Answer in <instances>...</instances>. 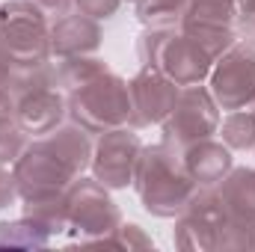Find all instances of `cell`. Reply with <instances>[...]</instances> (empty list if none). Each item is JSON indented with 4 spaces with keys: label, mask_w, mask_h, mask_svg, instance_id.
I'll use <instances>...</instances> for the list:
<instances>
[{
    "label": "cell",
    "mask_w": 255,
    "mask_h": 252,
    "mask_svg": "<svg viewBox=\"0 0 255 252\" xmlns=\"http://www.w3.org/2000/svg\"><path fill=\"white\" fill-rule=\"evenodd\" d=\"M133 190L145 214L157 220H175L178 214H184L196 184L181 163L178 148L160 139L154 145H142L133 172Z\"/></svg>",
    "instance_id": "obj_1"
},
{
    "label": "cell",
    "mask_w": 255,
    "mask_h": 252,
    "mask_svg": "<svg viewBox=\"0 0 255 252\" xmlns=\"http://www.w3.org/2000/svg\"><path fill=\"white\" fill-rule=\"evenodd\" d=\"M178 30H181V33H187L199 48H205L211 60L223 57V54L238 42L235 27H211V24H190V21H184Z\"/></svg>",
    "instance_id": "obj_23"
},
{
    "label": "cell",
    "mask_w": 255,
    "mask_h": 252,
    "mask_svg": "<svg viewBox=\"0 0 255 252\" xmlns=\"http://www.w3.org/2000/svg\"><path fill=\"white\" fill-rule=\"evenodd\" d=\"M104 247H119V250H154V241L145 235V229L142 226H136V223H119V229L107 238V244Z\"/></svg>",
    "instance_id": "obj_26"
},
{
    "label": "cell",
    "mask_w": 255,
    "mask_h": 252,
    "mask_svg": "<svg viewBox=\"0 0 255 252\" xmlns=\"http://www.w3.org/2000/svg\"><path fill=\"white\" fill-rule=\"evenodd\" d=\"M122 9V0H74V12H83L95 21H110Z\"/></svg>",
    "instance_id": "obj_27"
},
{
    "label": "cell",
    "mask_w": 255,
    "mask_h": 252,
    "mask_svg": "<svg viewBox=\"0 0 255 252\" xmlns=\"http://www.w3.org/2000/svg\"><path fill=\"white\" fill-rule=\"evenodd\" d=\"M220 139L232 148V151H253L255 148V110L244 107V110H229L220 127H217Z\"/></svg>",
    "instance_id": "obj_18"
},
{
    "label": "cell",
    "mask_w": 255,
    "mask_h": 252,
    "mask_svg": "<svg viewBox=\"0 0 255 252\" xmlns=\"http://www.w3.org/2000/svg\"><path fill=\"white\" fill-rule=\"evenodd\" d=\"M51 21H57V18H63L68 12H74V0H33Z\"/></svg>",
    "instance_id": "obj_30"
},
{
    "label": "cell",
    "mask_w": 255,
    "mask_h": 252,
    "mask_svg": "<svg viewBox=\"0 0 255 252\" xmlns=\"http://www.w3.org/2000/svg\"><path fill=\"white\" fill-rule=\"evenodd\" d=\"M220 119H223V113H220V107H217V101H214V95L205 83L181 86L175 107L160 122V133H163L166 145L181 151V148H187L199 139L217 136Z\"/></svg>",
    "instance_id": "obj_5"
},
{
    "label": "cell",
    "mask_w": 255,
    "mask_h": 252,
    "mask_svg": "<svg viewBox=\"0 0 255 252\" xmlns=\"http://www.w3.org/2000/svg\"><path fill=\"white\" fill-rule=\"evenodd\" d=\"M0 51L12 65L51 60V18L33 0L0 3Z\"/></svg>",
    "instance_id": "obj_3"
},
{
    "label": "cell",
    "mask_w": 255,
    "mask_h": 252,
    "mask_svg": "<svg viewBox=\"0 0 255 252\" xmlns=\"http://www.w3.org/2000/svg\"><path fill=\"white\" fill-rule=\"evenodd\" d=\"M101 42H104L101 21L83 12H68L63 18L51 21V60L98 54Z\"/></svg>",
    "instance_id": "obj_11"
},
{
    "label": "cell",
    "mask_w": 255,
    "mask_h": 252,
    "mask_svg": "<svg viewBox=\"0 0 255 252\" xmlns=\"http://www.w3.org/2000/svg\"><path fill=\"white\" fill-rule=\"evenodd\" d=\"M235 33L241 42L255 45V3H244L238 6V15H235Z\"/></svg>",
    "instance_id": "obj_28"
},
{
    "label": "cell",
    "mask_w": 255,
    "mask_h": 252,
    "mask_svg": "<svg viewBox=\"0 0 255 252\" xmlns=\"http://www.w3.org/2000/svg\"><path fill=\"white\" fill-rule=\"evenodd\" d=\"M172 244L184 252H217V229L184 211L175 217Z\"/></svg>",
    "instance_id": "obj_17"
},
{
    "label": "cell",
    "mask_w": 255,
    "mask_h": 252,
    "mask_svg": "<svg viewBox=\"0 0 255 252\" xmlns=\"http://www.w3.org/2000/svg\"><path fill=\"white\" fill-rule=\"evenodd\" d=\"M187 15V0H136V21L142 27L178 30Z\"/></svg>",
    "instance_id": "obj_20"
},
{
    "label": "cell",
    "mask_w": 255,
    "mask_h": 252,
    "mask_svg": "<svg viewBox=\"0 0 255 252\" xmlns=\"http://www.w3.org/2000/svg\"><path fill=\"white\" fill-rule=\"evenodd\" d=\"M122 3H128V0H122ZM130 3H136V0H130Z\"/></svg>",
    "instance_id": "obj_34"
},
{
    "label": "cell",
    "mask_w": 255,
    "mask_h": 252,
    "mask_svg": "<svg viewBox=\"0 0 255 252\" xmlns=\"http://www.w3.org/2000/svg\"><path fill=\"white\" fill-rule=\"evenodd\" d=\"M172 33H175V30H169V27H142L139 39H136V57H139V65L157 68L160 51H163V45H166V39H169Z\"/></svg>",
    "instance_id": "obj_24"
},
{
    "label": "cell",
    "mask_w": 255,
    "mask_h": 252,
    "mask_svg": "<svg viewBox=\"0 0 255 252\" xmlns=\"http://www.w3.org/2000/svg\"><path fill=\"white\" fill-rule=\"evenodd\" d=\"M253 151H255V148H253Z\"/></svg>",
    "instance_id": "obj_35"
},
{
    "label": "cell",
    "mask_w": 255,
    "mask_h": 252,
    "mask_svg": "<svg viewBox=\"0 0 255 252\" xmlns=\"http://www.w3.org/2000/svg\"><path fill=\"white\" fill-rule=\"evenodd\" d=\"M235 15H238V0H187L184 21L211 24V27H235Z\"/></svg>",
    "instance_id": "obj_22"
},
{
    "label": "cell",
    "mask_w": 255,
    "mask_h": 252,
    "mask_svg": "<svg viewBox=\"0 0 255 252\" xmlns=\"http://www.w3.org/2000/svg\"><path fill=\"white\" fill-rule=\"evenodd\" d=\"M250 107H253V110H255V98H253V104H250Z\"/></svg>",
    "instance_id": "obj_33"
},
{
    "label": "cell",
    "mask_w": 255,
    "mask_h": 252,
    "mask_svg": "<svg viewBox=\"0 0 255 252\" xmlns=\"http://www.w3.org/2000/svg\"><path fill=\"white\" fill-rule=\"evenodd\" d=\"M9 77H12V63H9V57L0 51V92L9 89Z\"/></svg>",
    "instance_id": "obj_31"
},
{
    "label": "cell",
    "mask_w": 255,
    "mask_h": 252,
    "mask_svg": "<svg viewBox=\"0 0 255 252\" xmlns=\"http://www.w3.org/2000/svg\"><path fill=\"white\" fill-rule=\"evenodd\" d=\"M211 65H214V60L208 57V51L199 48L190 36L181 33V30H175L166 39V45L160 51V60H157V68L172 83H178V86H199V83H205L208 74H211Z\"/></svg>",
    "instance_id": "obj_10"
},
{
    "label": "cell",
    "mask_w": 255,
    "mask_h": 252,
    "mask_svg": "<svg viewBox=\"0 0 255 252\" xmlns=\"http://www.w3.org/2000/svg\"><path fill=\"white\" fill-rule=\"evenodd\" d=\"M18 202H21V196H18V184H15L12 166H3L0 163V211H9Z\"/></svg>",
    "instance_id": "obj_29"
},
{
    "label": "cell",
    "mask_w": 255,
    "mask_h": 252,
    "mask_svg": "<svg viewBox=\"0 0 255 252\" xmlns=\"http://www.w3.org/2000/svg\"><path fill=\"white\" fill-rule=\"evenodd\" d=\"M57 86L54 80V60L45 63H27V65H12V77H9V92L15 98L30 95L36 89H48Z\"/></svg>",
    "instance_id": "obj_21"
},
{
    "label": "cell",
    "mask_w": 255,
    "mask_h": 252,
    "mask_svg": "<svg viewBox=\"0 0 255 252\" xmlns=\"http://www.w3.org/2000/svg\"><path fill=\"white\" fill-rule=\"evenodd\" d=\"M68 119L86 127L92 136L113 130V127H133V107L128 80L116 71H104L86 86L68 92Z\"/></svg>",
    "instance_id": "obj_2"
},
{
    "label": "cell",
    "mask_w": 255,
    "mask_h": 252,
    "mask_svg": "<svg viewBox=\"0 0 255 252\" xmlns=\"http://www.w3.org/2000/svg\"><path fill=\"white\" fill-rule=\"evenodd\" d=\"M48 244H51V235L42 226H36L33 220H27V217L0 223V247H9V250H45Z\"/></svg>",
    "instance_id": "obj_19"
},
{
    "label": "cell",
    "mask_w": 255,
    "mask_h": 252,
    "mask_svg": "<svg viewBox=\"0 0 255 252\" xmlns=\"http://www.w3.org/2000/svg\"><path fill=\"white\" fill-rule=\"evenodd\" d=\"M110 71V65L104 63L98 54H86V57H63V60H54V80L57 86L63 89L65 95L86 86L89 80H95L98 74Z\"/></svg>",
    "instance_id": "obj_16"
},
{
    "label": "cell",
    "mask_w": 255,
    "mask_h": 252,
    "mask_svg": "<svg viewBox=\"0 0 255 252\" xmlns=\"http://www.w3.org/2000/svg\"><path fill=\"white\" fill-rule=\"evenodd\" d=\"M27 142H30V133L18 125L15 119L0 122V163L12 166L18 160V154L27 148Z\"/></svg>",
    "instance_id": "obj_25"
},
{
    "label": "cell",
    "mask_w": 255,
    "mask_h": 252,
    "mask_svg": "<svg viewBox=\"0 0 255 252\" xmlns=\"http://www.w3.org/2000/svg\"><path fill=\"white\" fill-rule=\"evenodd\" d=\"M178 154H181V163H184V169H187V175L193 178L196 187L220 184L232 172V166H235L232 148L223 139H214V136L193 142L187 148H181Z\"/></svg>",
    "instance_id": "obj_13"
},
{
    "label": "cell",
    "mask_w": 255,
    "mask_h": 252,
    "mask_svg": "<svg viewBox=\"0 0 255 252\" xmlns=\"http://www.w3.org/2000/svg\"><path fill=\"white\" fill-rule=\"evenodd\" d=\"M253 250H255V229H253Z\"/></svg>",
    "instance_id": "obj_32"
},
{
    "label": "cell",
    "mask_w": 255,
    "mask_h": 252,
    "mask_svg": "<svg viewBox=\"0 0 255 252\" xmlns=\"http://www.w3.org/2000/svg\"><path fill=\"white\" fill-rule=\"evenodd\" d=\"M208 89L220 110H244L255 98V45L235 42L223 57H217L208 74Z\"/></svg>",
    "instance_id": "obj_6"
},
{
    "label": "cell",
    "mask_w": 255,
    "mask_h": 252,
    "mask_svg": "<svg viewBox=\"0 0 255 252\" xmlns=\"http://www.w3.org/2000/svg\"><path fill=\"white\" fill-rule=\"evenodd\" d=\"M229 220L255 229V166H232V172L217 184Z\"/></svg>",
    "instance_id": "obj_14"
},
{
    "label": "cell",
    "mask_w": 255,
    "mask_h": 252,
    "mask_svg": "<svg viewBox=\"0 0 255 252\" xmlns=\"http://www.w3.org/2000/svg\"><path fill=\"white\" fill-rule=\"evenodd\" d=\"M130 89V107H133V127H148V125H160L169 110L178 101L181 86L172 83L160 68H145L139 65V71L128 80Z\"/></svg>",
    "instance_id": "obj_9"
},
{
    "label": "cell",
    "mask_w": 255,
    "mask_h": 252,
    "mask_svg": "<svg viewBox=\"0 0 255 252\" xmlns=\"http://www.w3.org/2000/svg\"><path fill=\"white\" fill-rule=\"evenodd\" d=\"M21 217H27L36 226H42L51 238L65 235V229H68V193L65 190H54V193L21 199Z\"/></svg>",
    "instance_id": "obj_15"
},
{
    "label": "cell",
    "mask_w": 255,
    "mask_h": 252,
    "mask_svg": "<svg viewBox=\"0 0 255 252\" xmlns=\"http://www.w3.org/2000/svg\"><path fill=\"white\" fill-rule=\"evenodd\" d=\"M68 119V95L60 86L36 89L30 95L15 98V122L30 136H42Z\"/></svg>",
    "instance_id": "obj_12"
},
{
    "label": "cell",
    "mask_w": 255,
    "mask_h": 252,
    "mask_svg": "<svg viewBox=\"0 0 255 252\" xmlns=\"http://www.w3.org/2000/svg\"><path fill=\"white\" fill-rule=\"evenodd\" d=\"M142 139L136 133V127H113L98 133L95 148H92V163H89V175L95 181H101L107 190H125L133 187V172H136V160L142 151Z\"/></svg>",
    "instance_id": "obj_7"
},
{
    "label": "cell",
    "mask_w": 255,
    "mask_h": 252,
    "mask_svg": "<svg viewBox=\"0 0 255 252\" xmlns=\"http://www.w3.org/2000/svg\"><path fill=\"white\" fill-rule=\"evenodd\" d=\"M68 229L80 244H107V238L119 229L122 211L113 202L110 190L92 175H77L68 184Z\"/></svg>",
    "instance_id": "obj_4"
},
{
    "label": "cell",
    "mask_w": 255,
    "mask_h": 252,
    "mask_svg": "<svg viewBox=\"0 0 255 252\" xmlns=\"http://www.w3.org/2000/svg\"><path fill=\"white\" fill-rule=\"evenodd\" d=\"M12 175H15V184H18V196L21 199L54 193V190H68V184L77 178V172L65 163L42 136H30L27 148L12 163Z\"/></svg>",
    "instance_id": "obj_8"
}]
</instances>
